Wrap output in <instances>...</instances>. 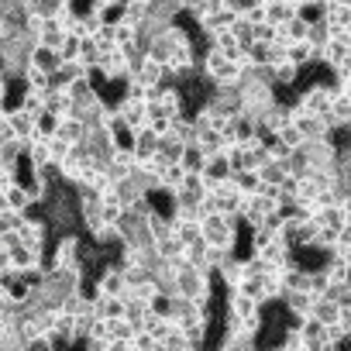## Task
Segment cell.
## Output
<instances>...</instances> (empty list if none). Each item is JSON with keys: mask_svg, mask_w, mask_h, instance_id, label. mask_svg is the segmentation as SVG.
I'll list each match as a JSON object with an SVG mask.
<instances>
[{"mask_svg": "<svg viewBox=\"0 0 351 351\" xmlns=\"http://www.w3.org/2000/svg\"><path fill=\"white\" fill-rule=\"evenodd\" d=\"M238 224H241V221H234V217L214 214V217L204 221V241H207L214 252L234 255V248H238Z\"/></svg>", "mask_w": 351, "mask_h": 351, "instance_id": "1", "label": "cell"}, {"mask_svg": "<svg viewBox=\"0 0 351 351\" xmlns=\"http://www.w3.org/2000/svg\"><path fill=\"white\" fill-rule=\"evenodd\" d=\"M38 134V114L25 110V107H11L0 114V141L4 138H21V141H32Z\"/></svg>", "mask_w": 351, "mask_h": 351, "instance_id": "2", "label": "cell"}, {"mask_svg": "<svg viewBox=\"0 0 351 351\" xmlns=\"http://www.w3.org/2000/svg\"><path fill=\"white\" fill-rule=\"evenodd\" d=\"M279 210V197H272V193H252L248 200H245V207H241V224H248V228H258L262 221H269L272 214Z\"/></svg>", "mask_w": 351, "mask_h": 351, "instance_id": "3", "label": "cell"}, {"mask_svg": "<svg viewBox=\"0 0 351 351\" xmlns=\"http://www.w3.org/2000/svg\"><path fill=\"white\" fill-rule=\"evenodd\" d=\"M80 252H83V238L80 234H62L52 245V255H56L59 269H76L80 265Z\"/></svg>", "mask_w": 351, "mask_h": 351, "instance_id": "4", "label": "cell"}, {"mask_svg": "<svg viewBox=\"0 0 351 351\" xmlns=\"http://www.w3.org/2000/svg\"><path fill=\"white\" fill-rule=\"evenodd\" d=\"M25 158H28V165L32 169H52L56 162H52V138H32V141H25Z\"/></svg>", "mask_w": 351, "mask_h": 351, "instance_id": "5", "label": "cell"}, {"mask_svg": "<svg viewBox=\"0 0 351 351\" xmlns=\"http://www.w3.org/2000/svg\"><path fill=\"white\" fill-rule=\"evenodd\" d=\"M282 303H286L289 317H296V320H306V317L313 313V303H317V296H313L310 289H289V293L282 296Z\"/></svg>", "mask_w": 351, "mask_h": 351, "instance_id": "6", "label": "cell"}, {"mask_svg": "<svg viewBox=\"0 0 351 351\" xmlns=\"http://www.w3.org/2000/svg\"><path fill=\"white\" fill-rule=\"evenodd\" d=\"M93 313L104 317V320H121V317H128V296H104V293H97L93 296Z\"/></svg>", "mask_w": 351, "mask_h": 351, "instance_id": "7", "label": "cell"}, {"mask_svg": "<svg viewBox=\"0 0 351 351\" xmlns=\"http://www.w3.org/2000/svg\"><path fill=\"white\" fill-rule=\"evenodd\" d=\"M45 110H52L56 117H73V114H76V100H73L69 90L52 86V90L45 93Z\"/></svg>", "mask_w": 351, "mask_h": 351, "instance_id": "8", "label": "cell"}, {"mask_svg": "<svg viewBox=\"0 0 351 351\" xmlns=\"http://www.w3.org/2000/svg\"><path fill=\"white\" fill-rule=\"evenodd\" d=\"M265 14H269V25L282 28L293 18H300V4H296V0H272V4L265 8Z\"/></svg>", "mask_w": 351, "mask_h": 351, "instance_id": "9", "label": "cell"}, {"mask_svg": "<svg viewBox=\"0 0 351 351\" xmlns=\"http://www.w3.org/2000/svg\"><path fill=\"white\" fill-rule=\"evenodd\" d=\"M210 38V45L214 49H221L224 56H231V59H245L248 56V49H245V42L234 35V32H217V35H207Z\"/></svg>", "mask_w": 351, "mask_h": 351, "instance_id": "10", "label": "cell"}, {"mask_svg": "<svg viewBox=\"0 0 351 351\" xmlns=\"http://www.w3.org/2000/svg\"><path fill=\"white\" fill-rule=\"evenodd\" d=\"M296 42H310V25L303 21V18H293L289 25H282L279 28V45H296Z\"/></svg>", "mask_w": 351, "mask_h": 351, "instance_id": "11", "label": "cell"}, {"mask_svg": "<svg viewBox=\"0 0 351 351\" xmlns=\"http://www.w3.org/2000/svg\"><path fill=\"white\" fill-rule=\"evenodd\" d=\"M28 62L56 76V73H59V66H62V56H59V49H45V45H35V49H32V59H28Z\"/></svg>", "mask_w": 351, "mask_h": 351, "instance_id": "12", "label": "cell"}, {"mask_svg": "<svg viewBox=\"0 0 351 351\" xmlns=\"http://www.w3.org/2000/svg\"><path fill=\"white\" fill-rule=\"evenodd\" d=\"M228 313H238V317H255V313H262V303H258V300H252V296H245L241 289H234V293L228 296Z\"/></svg>", "mask_w": 351, "mask_h": 351, "instance_id": "13", "label": "cell"}, {"mask_svg": "<svg viewBox=\"0 0 351 351\" xmlns=\"http://www.w3.org/2000/svg\"><path fill=\"white\" fill-rule=\"evenodd\" d=\"M207 158H210V155H207V152H204V148L193 141V145H186V152H183L180 165H183L190 176H200V172H204V165H207Z\"/></svg>", "mask_w": 351, "mask_h": 351, "instance_id": "14", "label": "cell"}, {"mask_svg": "<svg viewBox=\"0 0 351 351\" xmlns=\"http://www.w3.org/2000/svg\"><path fill=\"white\" fill-rule=\"evenodd\" d=\"M337 313H341V303H337L334 296H320V300L313 303V313H310V317L330 327V324H337Z\"/></svg>", "mask_w": 351, "mask_h": 351, "instance_id": "15", "label": "cell"}, {"mask_svg": "<svg viewBox=\"0 0 351 351\" xmlns=\"http://www.w3.org/2000/svg\"><path fill=\"white\" fill-rule=\"evenodd\" d=\"M21 158H25V141L21 138L0 141V165H21Z\"/></svg>", "mask_w": 351, "mask_h": 351, "instance_id": "16", "label": "cell"}, {"mask_svg": "<svg viewBox=\"0 0 351 351\" xmlns=\"http://www.w3.org/2000/svg\"><path fill=\"white\" fill-rule=\"evenodd\" d=\"M155 252H158V258H162V262H172V258H186V245L180 241V234H169V238H162V241L155 245Z\"/></svg>", "mask_w": 351, "mask_h": 351, "instance_id": "17", "label": "cell"}, {"mask_svg": "<svg viewBox=\"0 0 351 351\" xmlns=\"http://www.w3.org/2000/svg\"><path fill=\"white\" fill-rule=\"evenodd\" d=\"M327 21L334 25V35L351 32V0H348V4H330L327 8Z\"/></svg>", "mask_w": 351, "mask_h": 351, "instance_id": "18", "label": "cell"}, {"mask_svg": "<svg viewBox=\"0 0 351 351\" xmlns=\"http://www.w3.org/2000/svg\"><path fill=\"white\" fill-rule=\"evenodd\" d=\"M134 337H138V324H134V320H128V317L110 320V341H124V344H131Z\"/></svg>", "mask_w": 351, "mask_h": 351, "instance_id": "19", "label": "cell"}, {"mask_svg": "<svg viewBox=\"0 0 351 351\" xmlns=\"http://www.w3.org/2000/svg\"><path fill=\"white\" fill-rule=\"evenodd\" d=\"M276 69V90H282V86H293L300 76H303V69L300 66H293L289 59L286 62H279V66H272Z\"/></svg>", "mask_w": 351, "mask_h": 351, "instance_id": "20", "label": "cell"}, {"mask_svg": "<svg viewBox=\"0 0 351 351\" xmlns=\"http://www.w3.org/2000/svg\"><path fill=\"white\" fill-rule=\"evenodd\" d=\"M28 221L25 210H14V207H0V231H21Z\"/></svg>", "mask_w": 351, "mask_h": 351, "instance_id": "21", "label": "cell"}, {"mask_svg": "<svg viewBox=\"0 0 351 351\" xmlns=\"http://www.w3.org/2000/svg\"><path fill=\"white\" fill-rule=\"evenodd\" d=\"M279 141H282L286 148H293V152H296V148H303V145H306V134H303V128H300L296 121H289V124L279 131Z\"/></svg>", "mask_w": 351, "mask_h": 351, "instance_id": "22", "label": "cell"}, {"mask_svg": "<svg viewBox=\"0 0 351 351\" xmlns=\"http://www.w3.org/2000/svg\"><path fill=\"white\" fill-rule=\"evenodd\" d=\"M234 180H238V186H241V190H245L248 197H252V193H262V190H265V180H262V172H258V169H252V172H238Z\"/></svg>", "mask_w": 351, "mask_h": 351, "instance_id": "23", "label": "cell"}, {"mask_svg": "<svg viewBox=\"0 0 351 351\" xmlns=\"http://www.w3.org/2000/svg\"><path fill=\"white\" fill-rule=\"evenodd\" d=\"M62 128V117H56L52 110H42L38 114V138H56Z\"/></svg>", "mask_w": 351, "mask_h": 351, "instance_id": "24", "label": "cell"}, {"mask_svg": "<svg viewBox=\"0 0 351 351\" xmlns=\"http://www.w3.org/2000/svg\"><path fill=\"white\" fill-rule=\"evenodd\" d=\"M80 52H83V38L69 32V35H66V42H62V49H59L62 62H76V59H80Z\"/></svg>", "mask_w": 351, "mask_h": 351, "instance_id": "25", "label": "cell"}, {"mask_svg": "<svg viewBox=\"0 0 351 351\" xmlns=\"http://www.w3.org/2000/svg\"><path fill=\"white\" fill-rule=\"evenodd\" d=\"M162 341L158 337H152V334H145V330H138V337L131 341V351H155Z\"/></svg>", "mask_w": 351, "mask_h": 351, "instance_id": "26", "label": "cell"}, {"mask_svg": "<svg viewBox=\"0 0 351 351\" xmlns=\"http://www.w3.org/2000/svg\"><path fill=\"white\" fill-rule=\"evenodd\" d=\"M337 327L351 337V303H348V306H341V313H337Z\"/></svg>", "mask_w": 351, "mask_h": 351, "instance_id": "27", "label": "cell"}, {"mask_svg": "<svg viewBox=\"0 0 351 351\" xmlns=\"http://www.w3.org/2000/svg\"><path fill=\"white\" fill-rule=\"evenodd\" d=\"M18 4H25V8H35V4H38V0H18Z\"/></svg>", "mask_w": 351, "mask_h": 351, "instance_id": "28", "label": "cell"}, {"mask_svg": "<svg viewBox=\"0 0 351 351\" xmlns=\"http://www.w3.org/2000/svg\"><path fill=\"white\" fill-rule=\"evenodd\" d=\"M348 286H351V276H348Z\"/></svg>", "mask_w": 351, "mask_h": 351, "instance_id": "29", "label": "cell"}, {"mask_svg": "<svg viewBox=\"0 0 351 351\" xmlns=\"http://www.w3.org/2000/svg\"><path fill=\"white\" fill-rule=\"evenodd\" d=\"M265 351H276V348H265Z\"/></svg>", "mask_w": 351, "mask_h": 351, "instance_id": "30", "label": "cell"}]
</instances>
